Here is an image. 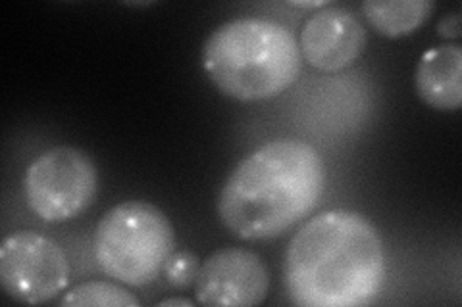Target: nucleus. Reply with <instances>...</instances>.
<instances>
[{"instance_id":"0eeeda50","label":"nucleus","mask_w":462,"mask_h":307,"mask_svg":"<svg viewBox=\"0 0 462 307\" xmlns=\"http://www.w3.org/2000/svg\"><path fill=\"white\" fill-rule=\"evenodd\" d=\"M270 290V271L247 248H220L210 254L195 276V300L202 305L253 307Z\"/></svg>"},{"instance_id":"f257e3e1","label":"nucleus","mask_w":462,"mask_h":307,"mask_svg":"<svg viewBox=\"0 0 462 307\" xmlns=\"http://www.w3.org/2000/svg\"><path fill=\"white\" fill-rule=\"evenodd\" d=\"M383 281V240L370 221L353 212L312 217L285 252V290L300 307L366 305Z\"/></svg>"},{"instance_id":"7ed1b4c3","label":"nucleus","mask_w":462,"mask_h":307,"mask_svg":"<svg viewBox=\"0 0 462 307\" xmlns=\"http://www.w3.org/2000/svg\"><path fill=\"white\" fill-rule=\"evenodd\" d=\"M202 66L226 96L260 102L285 93L299 79L302 56L285 25L237 18L210 33L202 49Z\"/></svg>"},{"instance_id":"ddd939ff","label":"nucleus","mask_w":462,"mask_h":307,"mask_svg":"<svg viewBox=\"0 0 462 307\" xmlns=\"http://www.w3.org/2000/svg\"><path fill=\"white\" fill-rule=\"evenodd\" d=\"M438 33L443 39H458L460 37V16L457 12L447 14L438 23Z\"/></svg>"},{"instance_id":"9d476101","label":"nucleus","mask_w":462,"mask_h":307,"mask_svg":"<svg viewBox=\"0 0 462 307\" xmlns=\"http://www.w3.org/2000/svg\"><path fill=\"white\" fill-rule=\"evenodd\" d=\"M436 8L428 0H393V3H365L363 12L370 25L383 37L397 39L422 27Z\"/></svg>"},{"instance_id":"39448f33","label":"nucleus","mask_w":462,"mask_h":307,"mask_svg":"<svg viewBox=\"0 0 462 307\" xmlns=\"http://www.w3.org/2000/svg\"><path fill=\"white\" fill-rule=\"evenodd\" d=\"M98 190L93 159L74 146H56L37 156L23 177L27 206L51 223L69 221L91 206Z\"/></svg>"},{"instance_id":"423d86ee","label":"nucleus","mask_w":462,"mask_h":307,"mask_svg":"<svg viewBox=\"0 0 462 307\" xmlns=\"http://www.w3.org/2000/svg\"><path fill=\"white\" fill-rule=\"evenodd\" d=\"M0 283L12 300L47 303L68 288L69 263L54 240L22 230L0 246Z\"/></svg>"},{"instance_id":"f8f14e48","label":"nucleus","mask_w":462,"mask_h":307,"mask_svg":"<svg viewBox=\"0 0 462 307\" xmlns=\"http://www.w3.org/2000/svg\"><path fill=\"white\" fill-rule=\"evenodd\" d=\"M197 271H199L197 257L189 252L171 254V257L166 263L168 281L176 286H189L191 283L195 284Z\"/></svg>"},{"instance_id":"9b49d317","label":"nucleus","mask_w":462,"mask_h":307,"mask_svg":"<svg viewBox=\"0 0 462 307\" xmlns=\"http://www.w3.org/2000/svg\"><path fill=\"white\" fill-rule=\"evenodd\" d=\"M60 305L64 307H89V305H103V307H137L139 300L132 292L124 290L118 284L106 281H89L78 284L74 290H69L62 298Z\"/></svg>"},{"instance_id":"4468645a","label":"nucleus","mask_w":462,"mask_h":307,"mask_svg":"<svg viewBox=\"0 0 462 307\" xmlns=\"http://www.w3.org/2000/svg\"><path fill=\"white\" fill-rule=\"evenodd\" d=\"M161 305H183V307H191L193 302L185 300V298H170V300H162Z\"/></svg>"},{"instance_id":"1a4fd4ad","label":"nucleus","mask_w":462,"mask_h":307,"mask_svg":"<svg viewBox=\"0 0 462 307\" xmlns=\"http://www.w3.org/2000/svg\"><path fill=\"white\" fill-rule=\"evenodd\" d=\"M416 91L431 108L458 110L462 102V49L441 45L428 50L416 69Z\"/></svg>"},{"instance_id":"f03ea898","label":"nucleus","mask_w":462,"mask_h":307,"mask_svg":"<svg viewBox=\"0 0 462 307\" xmlns=\"http://www.w3.org/2000/svg\"><path fill=\"white\" fill-rule=\"evenodd\" d=\"M324 183L322 158L312 144L272 140L229 173L218 196V215L237 239H276L314 212Z\"/></svg>"},{"instance_id":"20e7f679","label":"nucleus","mask_w":462,"mask_h":307,"mask_svg":"<svg viewBox=\"0 0 462 307\" xmlns=\"http://www.w3.org/2000/svg\"><path fill=\"white\" fill-rule=\"evenodd\" d=\"M93 246L98 266L108 276L127 286H144L166 267L176 232L154 203L129 200L103 215Z\"/></svg>"},{"instance_id":"6e6552de","label":"nucleus","mask_w":462,"mask_h":307,"mask_svg":"<svg viewBox=\"0 0 462 307\" xmlns=\"http://www.w3.org/2000/svg\"><path fill=\"white\" fill-rule=\"evenodd\" d=\"M366 47V29L353 12L324 8L300 32V56L320 71L336 73L355 64Z\"/></svg>"}]
</instances>
